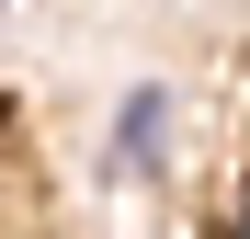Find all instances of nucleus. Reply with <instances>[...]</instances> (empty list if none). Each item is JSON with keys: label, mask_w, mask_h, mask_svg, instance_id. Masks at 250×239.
<instances>
[{"label": "nucleus", "mask_w": 250, "mask_h": 239, "mask_svg": "<svg viewBox=\"0 0 250 239\" xmlns=\"http://www.w3.org/2000/svg\"><path fill=\"white\" fill-rule=\"evenodd\" d=\"M171 137H182V103L159 91V80H137V91L114 103V182H159L171 171Z\"/></svg>", "instance_id": "f257e3e1"}, {"label": "nucleus", "mask_w": 250, "mask_h": 239, "mask_svg": "<svg viewBox=\"0 0 250 239\" xmlns=\"http://www.w3.org/2000/svg\"><path fill=\"white\" fill-rule=\"evenodd\" d=\"M239 228H250V182H239Z\"/></svg>", "instance_id": "f03ea898"}]
</instances>
